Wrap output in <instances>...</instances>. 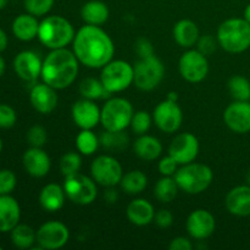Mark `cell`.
Segmentation results:
<instances>
[{"instance_id": "6da1fadb", "label": "cell", "mask_w": 250, "mask_h": 250, "mask_svg": "<svg viewBox=\"0 0 250 250\" xmlns=\"http://www.w3.org/2000/svg\"><path fill=\"white\" fill-rule=\"evenodd\" d=\"M72 51L80 63L89 68H103L112 60L115 45L109 34L100 26L81 27L73 38Z\"/></svg>"}, {"instance_id": "7a4b0ae2", "label": "cell", "mask_w": 250, "mask_h": 250, "mask_svg": "<svg viewBox=\"0 0 250 250\" xmlns=\"http://www.w3.org/2000/svg\"><path fill=\"white\" fill-rule=\"evenodd\" d=\"M80 72V61L67 48L54 49L43 60L42 80L56 90L70 87Z\"/></svg>"}, {"instance_id": "3957f363", "label": "cell", "mask_w": 250, "mask_h": 250, "mask_svg": "<svg viewBox=\"0 0 250 250\" xmlns=\"http://www.w3.org/2000/svg\"><path fill=\"white\" fill-rule=\"evenodd\" d=\"M75 36L76 31L72 23L60 15L46 16L39 22L37 38L50 50L66 48L68 44L72 43Z\"/></svg>"}, {"instance_id": "277c9868", "label": "cell", "mask_w": 250, "mask_h": 250, "mask_svg": "<svg viewBox=\"0 0 250 250\" xmlns=\"http://www.w3.org/2000/svg\"><path fill=\"white\" fill-rule=\"evenodd\" d=\"M216 39L227 53H244L250 48V23L238 17L226 20L217 28Z\"/></svg>"}, {"instance_id": "5b68a950", "label": "cell", "mask_w": 250, "mask_h": 250, "mask_svg": "<svg viewBox=\"0 0 250 250\" xmlns=\"http://www.w3.org/2000/svg\"><path fill=\"white\" fill-rule=\"evenodd\" d=\"M173 177L181 190L187 194L197 195L210 187L214 180V172L208 165L193 161L182 165Z\"/></svg>"}, {"instance_id": "8992f818", "label": "cell", "mask_w": 250, "mask_h": 250, "mask_svg": "<svg viewBox=\"0 0 250 250\" xmlns=\"http://www.w3.org/2000/svg\"><path fill=\"white\" fill-rule=\"evenodd\" d=\"M134 114L133 106L125 98H109L102 107L100 124L107 131H126Z\"/></svg>"}, {"instance_id": "52a82bcc", "label": "cell", "mask_w": 250, "mask_h": 250, "mask_svg": "<svg viewBox=\"0 0 250 250\" xmlns=\"http://www.w3.org/2000/svg\"><path fill=\"white\" fill-rule=\"evenodd\" d=\"M100 81L110 94L124 92L133 84L134 68L125 60H111L102 68Z\"/></svg>"}, {"instance_id": "ba28073f", "label": "cell", "mask_w": 250, "mask_h": 250, "mask_svg": "<svg viewBox=\"0 0 250 250\" xmlns=\"http://www.w3.org/2000/svg\"><path fill=\"white\" fill-rule=\"evenodd\" d=\"M133 68V84H136V87L143 92H150L155 89L165 76V66L163 61L155 55L139 59Z\"/></svg>"}, {"instance_id": "9c48e42d", "label": "cell", "mask_w": 250, "mask_h": 250, "mask_svg": "<svg viewBox=\"0 0 250 250\" xmlns=\"http://www.w3.org/2000/svg\"><path fill=\"white\" fill-rule=\"evenodd\" d=\"M98 183L93 178L82 173H75L65 177L63 190L67 199L77 205H90L94 203L98 195Z\"/></svg>"}, {"instance_id": "30bf717a", "label": "cell", "mask_w": 250, "mask_h": 250, "mask_svg": "<svg viewBox=\"0 0 250 250\" xmlns=\"http://www.w3.org/2000/svg\"><path fill=\"white\" fill-rule=\"evenodd\" d=\"M92 178L103 187H115L120 185L124 171L120 161L111 155H99L90 165Z\"/></svg>"}, {"instance_id": "8fae6325", "label": "cell", "mask_w": 250, "mask_h": 250, "mask_svg": "<svg viewBox=\"0 0 250 250\" xmlns=\"http://www.w3.org/2000/svg\"><path fill=\"white\" fill-rule=\"evenodd\" d=\"M178 71L181 77L187 82L199 83L204 81L209 73V61L198 49H188L180 58Z\"/></svg>"}, {"instance_id": "7c38bea8", "label": "cell", "mask_w": 250, "mask_h": 250, "mask_svg": "<svg viewBox=\"0 0 250 250\" xmlns=\"http://www.w3.org/2000/svg\"><path fill=\"white\" fill-rule=\"evenodd\" d=\"M70 239V229L61 221H48L37 231V243L41 249L55 250L66 246Z\"/></svg>"}, {"instance_id": "4fadbf2b", "label": "cell", "mask_w": 250, "mask_h": 250, "mask_svg": "<svg viewBox=\"0 0 250 250\" xmlns=\"http://www.w3.org/2000/svg\"><path fill=\"white\" fill-rule=\"evenodd\" d=\"M153 120L160 131L165 133H175L182 126V109L177 104V102H171L166 99L155 106Z\"/></svg>"}, {"instance_id": "5bb4252c", "label": "cell", "mask_w": 250, "mask_h": 250, "mask_svg": "<svg viewBox=\"0 0 250 250\" xmlns=\"http://www.w3.org/2000/svg\"><path fill=\"white\" fill-rule=\"evenodd\" d=\"M199 154V141L189 132L180 133L172 139L168 146V155L172 156L178 165L193 163Z\"/></svg>"}, {"instance_id": "9a60e30c", "label": "cell", "mask_w": 250, "mask_h": 250, "mask_svg": "<svg viewBox=\"0 0 250 250\" xmlns=\"http://www.w3.org/2000/svg\"><path fill=\"white\" fill-rule=\"evenodd\" d=\"M188 234L193 239L204 241L214 233L216 229V221L214 215L205 209H197L190 212L186 222Z\"/></svg>"}, {"instance_id": "2e32d148", "label": "cell", "mask_w": 250, "mask_h": 250, "mask_svg": "<svg viewBox=\"0 0 250 250\" xmlns=\"http://www.w3.org/2000/svg\"><path fill=\"white\" fill-rule=\"evenodd\" d=\"M224 121L234 133H248L250 132V103L234 100L225 110Z\"/></svg>"}, {"instance_id": "e0dca14e", "label": "cell", "mask_w": 250, "mask_h": 250, "mask_svg": "<svg viewBox=\"0 0 250 250\" xmlns=\"http://www.w3.org/2000/svg\"><path fill=\"white\" fill-rule=\"evenodd\" d=\"M42 59L32 50L21 51L14 59L15 72L24 82H36L42 75Z\"/></svg>"}, {"instance_id": "ac0fdd59", "label": "cell", "mask_w": 250, "mask_h": 250, "mask_svg": "<svg viewBox=\"0 0 250 250\" xmlns=\"http://www.w3.org/2000/svg\"><path fill=\"white\" fill-rule=\"evenodd\" d=\"M71 115L76 126L81 129H93L100 122L102 110L94 100L82 98L72 105Z\"/></svg>"}, {"instance_id": "d6986e66", "label": "cell", "mask_w": 250, "mask_h": 250, "mask_svg": "<svg viewBox=\"0 0 250 250\" xmlns=\"http://www.w3.org/2000/svg\"><path fill=\"white\" fill-rule=\"evenodd\" d=\"M29 102L34 110L39 114L48 115L58 106L59 97L56 94L55 88L43 82L33 85L29 93Z\"/></svg>"}, {"instance_id": "ffe728a7", "label": "cell", "mask_w": 250, "mask_h": 250, "mask_svg": "<svg viewBox=\"0 0 250 250\" xmlns=\"http://www.w3.org/2000/svg\"><path fill=\"white\" fill-rule=\"evenodd\" d=\"M22 164L26 172L36 178H42L48 175L51 167V160L48 153L36 146H31L24 151L22 156Z\"/></svg>"}, {"instance_id": "44dd1931", "label": "cell", "mask_w": 250, "mask_h": 250, "mask_svg": "<svg viewBox=\"0 0 250 250\" xmlns=\"http://www.w3.org/2000/svg\"><path fill=\"white\" fill-rule=\"evenodd\" d=\"M229 214L238 217L250 216V186H237L232 188L225 200Z\"/></svg>"}, {"instance_id": "7402d4cb", "label": "cell", "mask_w": 250, "mask_h": 250, "mask_svg": "<svg viewBox=\"0 0 250 250\" xmlns=\"http://www.w3.org/2000/svg\"><path fill=\"white\" fill-rule=\"evenodd\" d=\"M21 208L10 194L0 195V233H7L20 224Z\"/></svg>"}, {"instance_id": "603a6c76", "label": "cell", "mask_w": 250, "mask_h": 250, "mask_svg": "<svg viewBox=\"0 0 250 250\" xmlns=\"http://www.w3.org/2000/svg\"><path fill=\"white\" fill-rule=\"evenodd\" d=\"M126 215L131 224L143 227L148 226L154 221L155 210L149 200L143 199V198H136L127 207Z\"/></svg>"}, {"instance_id": "cb8c5ba5", "label": "cell", "mask_w": 250, "mask_h": 250, "mask_svg": "<svg viewBox=\"0 0 250 250\" xmlns=\"http://www.w3.org/2000/svg\"><path fill=\"white\" fill-rule=\"evenodd\" d=\"M172 34L176 43L185 49H192L193 46L197 45V42L200 37L197 23L187 19L180 20L173 26Z\"/></svg>"}, {"instance_id": "d4e9b609", "label": "cell", "mask_w": 250, "mask_h": 250, "mask_svg": "<svg viewBox=\"0 0 250 250\" xmlns=\"http://www.w3.org/2000/svg\"><path fill=\"white\" fill-rule=\"evenodd\" d=\"M66 198L63 187L56 183H48L39 193V204L45 211L55 212L62 209Z\"/></svg>"}, {"instance_id": "484cf974", "label": "cell", "mask_w": 250, "mask_h": 250, "mask_svg": "<svg viewBox=\"0 0 250 250\" xmlns=\"http://www.w3.org/2000/svg\"><path fill=\"white\" fill-rule=\"evenodd\" d=\"M12 33L19 41L31 42L38 37L39 21L31 14H21L12 21Z\"/></svg>"}, {"instance_id": "4316f807", "label": "cell", "mask_w": 250, "mask_h": 250, "mask_svg": "<svg viewBox=\"0 0 250 250\" xmlns=\"http://www.w3.org/2000/svg\"><path fill=\"white\" fill-rule=\"evenodd\" d=\"M133 150L142 160L154 161L163 153V144L158 138L146 133L138 136L133 144Z\"/></svg>"}, {"instance_id": "83f0119b", "label": "cell", "mask_w": 250, "mask_h": 250, "mask_svg": "<svg viewBox=\"0 0 250 250\" xmlns=\"http://www.w3.org/2000/svg\"><path fill=\"white\" fill-rule=\"evenodd\" d=\"M109 7L104 1L100 0H90L85 2L81 9V16L87 24L102 26L109 19Z\"/></svg>"}, {"instance_id": "f1b7e54d", "label": "cell", "mask_w": 250, "mask_h": 250, "mask_svg": "<svg viewBox=\"0 0 250 250\" xmlns=\"http://www.w3.org/2000/svg\"><path fill=\"white\" fill-rule=\"evenodd\" d=\"M121 189L129 195H137L144 192L148 186V177L139 170H132L125 173L120 181Z\"/></svg>"}, {"instance_id": "f546056e", "label": "cell", "mask_w": 250, "mask_h": 250, "mask_svg": "<svg viewBox=\"0 0 250 250\" xmlns=\"http://www.w3.org/2000/svg\"><path fill=\"white\" fill-rule=\"evenodd\" d=\"M178 190L180 187L173 176H163L154 187V197L160 203L168 204L176 199Z\"/></svg>"}, {"instance_id": "4dcf8cb0", "label": "cell", "mask_w": 250, "mask_h": 250, "mask_svg": "<svg viewBox=\"0 0 250 250\" xmlns=\"http://www.w3.org/2000/svg\"><path fill=\"white\" fill-rule=\"evenodd\" d=\"M10 238L16 248L29 249L37 242V231L28 225L19 224L10 231Z\"/></svg>"}, {"instance_id": "1f68e13d", "label": "cell", "mask_w": 250, "mask_h": 250, "mask_svg": "<svg viewBox=\"0 0 250 250\" xmlns=\"http://www.w3.org/2000/svg\"><path fill=\"white\" fill-rule=\"evenodd\" d=\"M78 90H80V94L82 95V98L94 100V102L99 99H109L110 95H111L106 89H105L100 78L99 80L93 77L84 78V80L80 83Z\"/></svg>"}, {"instance_id": "d6a6232c", "label": "cell", "mask_w": 250, "mask_h": 250, "mask_svg": "<svg viewBox=\"0 0 250 250\" xmlns=\"http://www.w3.org/2000/svg\"><path fill=\"white\" fill-rule=\"evenodd\" d=\"M100 146L111 151H121L128 146L129 138L125 131H107L105 129L99 137Z\"/></svg>"}, {"instance_id": "836d02e7", "label": "cell", "mask_w": 250, "mask_h": 250, "mask_svg": "<svg viewBox=\"0 0 250 250\" xmlns=\"http://www.w3.org/2000/svg\"><path fill=\"white\" fill-rule=\"evenodd\" d=\"M99 146V137H97L92 129H81L76 137V148L82 155H93L98 150Z\"/></svg>"}, {"instance_id": "e575fe53", "label": "cell", "mask_w": 250, "mask_h": 250, "mask_svg": "<svg viewBox=\"0 0 250 250\" xmlns=\"http://www.w3.org/2000/svg\"><path fill=\"white\" fill-rule=\"evenodd\" d=\"M229 92L234 100L249 102L250 100V82L243 76H233L227 83Z\"/></svg>"}, {"instance_id": "d590c367", "label": "cell", "mask_w": 250, "mask_h": 250, "mask_svg": "<svg viewBox=\"0 0 250 250\" xmlns=\"http://www.w3.org/2000/svg\"><path fill=\"white\" fill-rule=\"evenodd\" d=\"M59 166H60V171L63 177H68V176L80 172L81 167H82V158L78 153L70 151L61 158Z\"/></svg>"}, {"instance_id": "8d00e7d4", "label": "cell", "mask_w": 250, "mask_h": 250, "mask_svg": "<svg viewBox=\"0 0 250 250\" xmlns=\"http://www.w3.org/2000/svg\"><path fill=\"white\" fill-rule=\"evenodd\" d=\"M151 122H153V117L150 116V114L148 111H144V110H139V111L134 112L133 116H132L129 127L134 134L142 136L150 129Z\"/></svg>"}, {"instance_id": "74e56055", "label": "cell", "mask_w": 250, "mask_h": 250, "mask_svg": "<svg viewBox=\"0 0 250 250\" xmlns=\"http://www.w3.org/2000/svg\"><path fill=\"white\" fill-rule=\"evenodd\" d=\"M55 0H23L24 9L33 16H45L54 6Z\"/></svg>"}, {"instance_id": "f35d334b", "label": "cell", "mask_w": 250, "mask_h": 250, "mask_svg": "<svg viewBox=\"0 0 250 250\" xmlns=\"http://www.w3.org/2000/svg\"><path fill=\"white\" fill-rule=\"evenodd\" d=\"M46 139H48L46 129L41 125H34L27 131V142L31 146L42 148L46 143Z\"/></svg>"}, {"instance_id": "ab89813d", "label": "cell", "mask_w": 250, "mask_h": 250, "mask_svg": "<svg viewBox=\"0 0 250 250\" xmlns=\"http://www.w3.org/2000/svg\"><path fill=\"white\" fill-rule=\"evenodd\" d=\"M17 178L16 175L9 168L0 170V195L11 194L16 188Z\"/></svg>"}, {"instance_id": "60d3db41", "label": "cell", "mask_w": 250, "mask_h": 250, "mask_svg": "<svg viewBox=\"0 0 250 250\" xmlns=\"http://www.w3.org/2000/svg\"><path fill=\"white\" fill-rule=\"evenodd\" d=\"M17 121V115L14 107L7 104H0V128H11Z\"/></svg>"}, {"instance_id": "b9f144b4", "label": "cell", "mask_w": 250, "mask_h": 250, "mask_svg": "<svg viewBox=\"0 0 250 250\" xmlns=\"http://www.w3.org/2000/svg\"><path fill=\"white\" fill-rule=\"evenodd\" d=\"M219 42L216 38L211 36V34H205V36H200L197 42V49L205 56H209L216 50Z\"/></svg>"}, {"instance_id": "7bdbcfd3", "label": "cell", "mask_w": 250, "mask_h": 250, "mask_svg": "<svg viewBox=\"0 0 250 250\" xmlns=\"http://www.w3.org/2000/svg\"><path fill=\"white\" fill-rule=\"evenodd\" d=\"M158 168L161 176H175L178 170V163L172 156L167 155L159 161Z\"/></svg>"}, {"instance_id": "ee69618b", "label": "cell", "mask_w": 250, "mask_h": 250, "mask_svg": "<svg viewBox=\"0 0 250 250\" xmlns=\"http://www.w3.org/2000/svg\"><path fill=\"white\" fill-rule=\"evenodd\" d=\"M134 50L139 59L149 58L154 55V46L151 42L146 38H138L134 43Z\"/></svg>"}, {"instance_id": "f6af8a7d", "label": "cell", "mask_w": 250, "mask_h": 250, "mask_svg": "<svg viewBox=\"0 0 250 250\" xmlns=\"http://www.w3.org/2000/svg\"><path fill=\"white\" fill-rule=\"evenodd\" d=\"M154 221L160 229H168L173 224V215L170 210L160 209L155 212Z\"/></svg>"}, {"instance_id": "bcb514c9", "label": "cell", "mask_w": 250, "mask_h": 250, "mask_svg": "<svg viewBox=\"0 0 250 250\" xmlns=\"http://www.w3.org/2000/svg\"><path fill=\"white\" fill-rule=\"evenodd\" d=\"M170 250H192L193 243L187 237H176L168 244Z\"/></svg>"}, {"instance_id": "7dc6e473", "label": "cell", "mask_w": 250, "mask_h": 250, "mask_svg": "<svg viewBox=\"0 0 250 250\" xmlns=\"http://www.w3.org/2000/svg\"><path fill=\"white\" fill-rule=\"evenodd\" d=\"M104 198L109 204H114L119 199V193L114 189V187H107V190H105Z\"/></svg>"}, {"instance_id": "c3c4849f", "label": "cell", "mask_w": 250, "mask_h": 250, "mask_svg": "<svg viewBox=\"0 0 250 250\" xmlns=\"http://www.w3.org/2000/svg\"><path fill=\"white\" fill-rule=\"evenodd\" d=\"M7 44H9V38H7V34L5 33L4 29L0 28V53L4 51L7 48Z\"/></svg>"}, {"instance_id": "681fc988", "label": "cell", "mask_w": 250, "mask_h": 250, "mask_svg": "<svg viewBox=\"0 0 250 250\" xmlns=\"http://www.w3.org/2000/svg\"><path fill=\"white\" fill-rule=\"evenodd\" d=\"M5 70H6V62H5L4 58L0 55V77H2V75L5 73Z\"/></svg>"}, {"instance_id": "f907efd6", "label": "cell", "mask_w": 250, "mask_h": 250, "mask_svg": "<svg viewBox=\"0 0 250 250\" xmlns=\"http://www.w3.org/2000/svg\"><path fill=\"white\" fill-rule=\"evenodd\" d=\"M167 100H171V102H177L178 100V94L176 92H170L167 94V98H166Z\"/></svg>"}, {"instance_id": "816d5d0a", "label": "cell", "mask_w": 250, "mask_h": 250, "mask_svg": "<svg viewBox=\"0 0 250 250\" xmlns=\"http://www.w3.org/2000/svg\"><path fill=\"white\" fill-rule=\"evenodd\" d=\"M243 19L246 20L248 23H250V4L247 5L246 10H244V17H243Z\"/></svg>"}, {"instance_id": "f5cc1de1", "label": "cell", "mask_w": 250, "mask_h": 250, "mask_svg": "<svg viewBox=\"0 0 250 250\" xmlns=\"http://www.w3.org/2000/svg\"><path fill=\"white\" fill-rule=\"evenodd\" d=\"M7 2H9V0H0V10L5 9L7 5Z\"/></svg>"}, {"instance_id": "db71d44e", "label": "cell", "mask_w": 250, "mask_h": 250, "mask_svg": "<svg viewBox=\"0 0 250 250\" xmlns=\"http://www.w3.org/2000/svg\"><path fill=\"white\" fill-rule=\"evenodd\" d=\"M246 180H247V185H249V186H250V170L248 171V173H247Z\"/></svg>"}, {"instance_id": "11a10c76", "label": "cell", "mask_w": 250, "mask_h": 250, "mask_svg": "<svg viewBox=\"0 0 250 250\" xmlns=\"http://www.w3.org/2000/svg\"><path fill=\"white\" fill-rule=\"evenodd\" d=\"M1 150H2V141L0 139V153H1Z\"/></svg>"}, {"instance_id": "9f6ffc18", "label": "cell", "mask_w": 250, "mask_h": 250, "mask_svg": "<svg viewBox=\"0 0 250 250\" xmlns=\"http://www.w3.org/2000/svg\"><path fill=\"white\" fill-rule=\"evenodd\" d=\"M1 249H2V248H1V247H0V250H1Z\"/></svg>"}]
</instances>
